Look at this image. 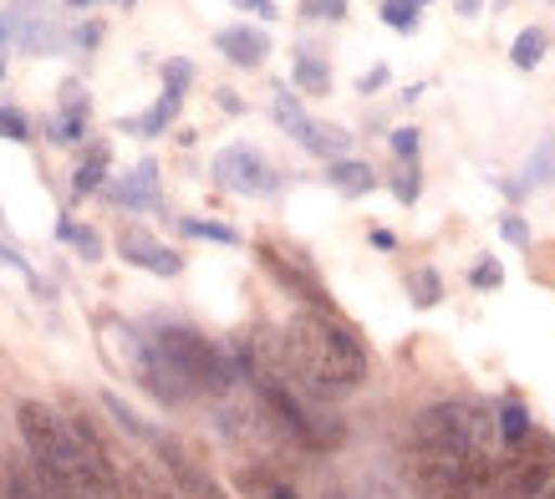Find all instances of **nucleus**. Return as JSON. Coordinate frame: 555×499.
I'll list each match as a JSON object with an SVG mask.
<instances>
[{
	"label": "nucleus",
	"mask_w": 555,
	"mask_h": 499,
	"mask_svg": "<svg viewBox=\"0 0 555 499\" xmlns=\"http://www.w3.org/2000/svg\"><path fill=\"white\" fill-rule=\"evenodd\" d=\"M21 444L31 453L36 479L51 489V499H122V479L98 428L77 418H56L47 402H16Z\"/></svg>",
	"instance_id": "1"
},
{
	"label": "nucleus",
	"mask_w": 555,
	"mask_h": 499,
	"mask_svg": "<svg viewBox=\"0 0 555 499\" xmlns=\"http://www.w3.org/2000/svg\"><path fill=\"white\" fill-rule=\"evenodd\" d=\"M281 351H286L296 387L317 402L341 398V393L362 387V378H367V347H362V336L347 321L332 317V311H301V317H291Z\"/></svg>",
	"instance_id": "2"
},
{
	"label": "nucleus",
	"mask_w": 555,
	"mask_h": 499,
	"mask_svg": "<svg viewBox=\"0 0 555 499\" xmlns=\"http://www.w3.org/2000/svg\"><path fill=\"white\" fill-rule=\"evenodd\" d=\"M494 413L474 398H443L423 408L413 423V444L428 453H459V459H485L494 438Z\"/></svg>",
	"instance_id": "3"
},
{
	"label": "nucleus",
	"mask_w": 555,
	"mask_h": 499,
	"mask_svg": "<svg viewBox=\"0 0 555 499\" xmlns=\"http://www.w3.org/2000/svg\"><path fill=\"white\" fill-rule=\"evenodd\" d=\"M255 393H260V402H266L270 413H275V423L301 444V449L311 453H332L347 438V428H341L337 418H326L317 408V398H306L296 383H286V378H270V372H255Z\"/></svg>",
	"instance_id": "4"
},
{
	"label": "nucleus",
	"mask_w": 555,
	"mask_h": 499,
	"mask_svg": "<svg viewBox=\"0 0 555 499\" xmlns=\"http://www.w3.org/2000/svg\"><path fill=\"white\" fill-rule=\"evenodd\" d=\"M489 484H500L494 459H459V453H428L418 449L413 459V489L418 499H479Z\"/></svg>",
	"instance_id": "5"
},
{
	"label": "nucleus",
	"mask_w": 555,
	"mask_h": 499,
	"mask_svg": "<svg viewBox=\"0 0 555 499\" xmlns=\"http://www.w3.org/2000/svg\"><path fill=\"white\" fill-rule=\"evenodd\" d=\"M275 123L286 128L296 143H301L306 153H317V158H326V164H341L347 158V149H352V138H347V128H337V123H317V117L301 113V102L291 98L286 87L275 92Z\"/></svg>",
	"instance_id": "6"
},
{
	"label": "nucleus",
	"mask_w": 555,
	"mask_h": 499,
	"mask_svg": "<svg viewBox=\"0 0 555 499\" xmlns=\"http://www.w3.org/2000/svg\"><path fill=\"white\" fill-rule=\"evenodd\" d=\"M215 179L224 183V189H235V194H250V200L275 194V168H270L255 149H245V143H235V149L219 153V158H215Z\"/></svg>",
	"instance_id": "7"
},
{
	"label": "nucleus",
	"mask_w": 555,
	"mask_h": 499,
	"mask_svg": "<svg viewBox=\"0 0 555 499\" xmlns=\"http://www.w3.org/2000/svg\"><path fill=\"white\" fill-rule=\"evenodd\" d=\"M500 495L505 499H540L551 495V459L540 453H515L500 464Z\"/></svg>",
	"instance_id": "8"
},
{
	"label": "nucleus",
	"mask_w": 555,
	"mask_h": 499,
	"mask_svg": "<svg viewBox=\"0 0 555 499\" xmlns=\"http://www.w3.org/2000/svg\"><path fill=\"white\" fill-rule=\"evenodd\" d=\"M153 449L164 453V469L173 474V489H179V499H224V489H219V484L209 479V474H204V469L194 464L189 453L173 449L169 438H153Z\"/></svg>",
	"instance_id": "9"
},
{
	"label": "nucleus",
	"mask_w": 555,
	"mask_h": 499,
	"mask_svg": "<svg viewBox=\"0 0 555 499\" xmlns=\"http://www.w3.org/2000/svg\"><path fill=\"white\" fill-rule=\"evenodd\" d=\"M118 250H122V260H128V266L153 270V276H179V270H184V260H179L169 245H158L149 230H122Z\"/></svg>",
	"instance_id": "10"
},
{
	"label": "nucleus",
	"mask_w": 555,
	"mask_h": 499,
	"mask_svg": "<svg viewBox=\"0 0 555 499\" xmlns=\"http://www.w3.org/2000/svg\"><path fill=\"white\" fill-rule=\"evenodd\" d=\"M219 56H230L235 67H260L270 56V36L255 31V26H224V31L215 36Z\"/></svg>",
	"instance_id": "11"
},
{
	"label": "nucleus",
	"mask_w": 555,
	"mask_h": 499,
	"mask_svg": "<svg viewBox=\"0 0 555 499\" xmlns=\"http://www.w3.org/2000/svg\"><path fill=\"white\" fill-rule=\"evenodd\" d=\"M107 200L122 204V209H153V204H158V164L143 158V164L133 168V179L107 183Z\"/></svg>",
	"instance_id": "12"
},
{
	"label": "nucleus",
	"mask_w": 555,
	"mask_h": 499,
	"mask_svg": "<svg viewBox=\"0 0 555 499\" xmlns=\"http://www.w3.org/2000/svg\"><path fill=\"white\" fill-rule=\"evenodd\" d=\"M260 260H266V270H270V276H275L281 285H286V291H296L301 300H311V311H326V291H321V285L311 281L301 266H286V255H281V250L260 245Z\"/></svg>",
	"instance_id": "13"
},
{
	"label": "nucleus",
	"mask_w": 555,
	"mask_h": 499,
	"mask_svg": "<svg viewBox=\"0 0 555 499\" xmlns=\"http://www.w3.org/2000/svg\"><path fill=\"white\" fill-rule=\"evenodd\" d=\"M179 107H184V82H164V98L153 102L138 123H122V128H133V133H143V138H158V133H169V123L179 117Z\"/></svg>",
	"instance_id": "14"
},
{
	"label": "nucleus",
	"mask_w": 555,
	"mask_h": 499,
	"mask_svg": "<svg viewBox=\"0 0 555 499\" xmlns=\"http://www.w3.org/2000/svg\"><path fill=\"white\" fill-rule=\"evenodd\" d=\"M0 489H5V499H51V489L36 479V469L16 464L11 453L0 459Z\"/></svg>",
	"instance_id": "15"
},
{
	"label": "nucleus",
	"mask_w": 555,
	"mask_h": 499,
	"mask_svg": "<svg viewBox=\"0 0 555 499\" xmlns=\"http://www.w3.org/2000/svg\"><path fill=\"white\" fill-rule=\"evenodd\" d=\"M494 428L505 438L509 449H525V438H530V413L520 408V398H505L494 408Z\"/></svg>",
	"instance_id": "16"
},
{
	"label": "nucleus",
	"mask_w": 555,
	"mask_h": 499,
	"mask_svg": "<svg viewBox=\"0 0 555 499\" xmlns=\"http://www.w3.org/2000/svg\"><path fill=\"white\" fill-rule=\"evenodd\" d=\"M332 183L357 200V194H372V189H377V174H372L367 164H357V158H341V164H332Z\"/></svg>",
	"instance_id": "17"
},
{
	"label": "nucleus",
	"mask_w": 555,
	"mask_h": 499,
	"mask_svg": "<svg viewBox=\"0 0 555 499\" xmlns=\"http://www.w3.org/2000/svg\"><path fill=\"white\" fill-rule=\"evenodd\" d=\"M102 183H107V143H92L87 164L72 174V189H77V194H98Z\"/></svg>",
	"instance_id": "18"
},
{
	"label": "nucleus",
	"mask_w": 555,
	"mask_h": 499,
	"mask_svg": "<svg viewBox=\"0 0 555 499\" xmlns=\"http://www.w3.org/2000/svg\"><path fill=\"white\" fill-rule=\"evenodd\" d=\"M291 77H296V87H301V92H311V98H326V92H332V72L321 67L317 56H296Z\"/></svg>",
	"instance_id": "19"
},
{
	"label": "nucleus",
	"mask_w": 555,
	"mask_h": 499,
	"mask_svg": "<svg viewBox=\"0 0 555 499\" xmlns=\"http://www.w3.org/2000/svg\"><path fill=\"white\" fill-rule=\"evenodd\" d=\"M540 56H545V31H540V26H525V31L515 36V47H509V62L520 72H530V67H540Z\"/></svg>",
	"instance_id": "20"
},
{
	"label": "nucleus",
	"mask_w": 555,
	"mask_h": 499,
	"mask_svg": "<svg viewBox=\"0 0 555 499\" xmlns=\"http://www.w3.org/2000/svg\"><path fill=\"white\" fill-rule=\"evenodd\" d=\"M383 21L392 31H413L418 26V5L413 0H383Z\"/></svg>",
	"instance_id": "21"
},
{
	"label": "nucleus",
	"mask_w": 555,
	"mask_h": 499,
	"mask_svg": "<svg viewBox=\"0 0 555 499\" xmlns=\"http://www.w3.org/2000/svg\"><path fill=\"white\" fill-rule=\"evenodd\" d=\"M184 225V234H194V240H215V245H240V234L230 230V225H204V219H179Z\"/></svg>",
	"instance_id": "22"
},
{
	"label": "nucleus",
	"mask_w": 555,
	"mask_h": 499,
	"mask_svg": "<svg viewBox=\"0 0 555 499\" xmlns=\"http://www.w3.org/2000/svg\"><path fill=\"white\" fill-rule=\"evenodd\" d=\"M296 11L306 21H341L347 16V0H296Z\"/></svg>",
	"instance_id": "23"
},
{
	"label": "nucleus",
	"mask_w": 555,
	"mask_h": 499,
	"mask_svg": "<svg viewBox=\"0 0 555 499\" xmlns=\"http://www.w3.org/2000/svg\"><path fill=\"white\" fill-rule=\"evenodd\" d=\"M62 240H72V245L82 250L87 260H102V240L92 230H77V225H72V219H62Z\"/></svg>",
	"instance_id": "24"
},
{
	"label": "nucleus",
	"mask_w": 555,
	"mask_h": 499,
	"mask_svg": "<svg viewBox=\"0 0 555 499\" xmlns=\"http://www.w3.org/2000/svg\"><path fill=\"white\" fill-rule=\"evenodd\" d=\"M408 291H413V300H418V306H434V300L443 296V285H438L434 270H418V276L408 281Z\"/></svg>",
	"instance_id": "25"
},
{
	"label": "nucleus",
	"mask_w": 555,
	"mask_h": 499,
	"mask_svg": "<svg viewBox=\"0 0 555 499\" xmlns=\"http://www.w3.org/2000/svg\"><path fill=\"white\" fill-rule=\"evenodd\" d=\"M392 153H398L403 164H413V158H418V128H398V133H392Z\"/></svg>",
	"instance_id": "26"
},
{
	"label": "nucleus",
	"mask_w": 555,
	"mask_h": 499,
	"mask_svg": "<svg viewBox=\"0 0 555 499\" xmlns=\"http://www.w3.org/2000/svg\"><path fill=\"white\" fill-rule=\"evenodd\" d=\"M540 174H551V183H555V143H545V149L530 158V183H545Z\"/></svg>",
	"instance_id": "27"
},
{
	"label": "nucleus",
	"mask_w": 555,
	"mask_h": 499,
	"mask_svg": "<svg viewBox=\"0 0 555 499\" xmlns=\"http://www.w3.org/2000/svg\"><path fill=\"white\" fill-rule=\"evenodd\" d=\"M133 484H138V499H179V489L149 479V474H133Z\"/></svg>",
	"instance_id": "28"
},
{
	"label": "nucleus",
	"mask_w": 555,
	"mask_h": 499,
	"mask_svg": "<svg viewBox=\"0 0 555 499\" xmlns=\"http://www.w3.org/2000/svg\"><path fill=\"white\" fill-rule=\"evenodd\" d=\"M392 194H398V200H403V204H413V200H418V168H403V174L392 179Z\"/></svg>",
	"instance_id": "29"
},
{
	"label": "nucleus",
	"mask_w": 555,
	"mask_h": 499,
	"mask_svg": "<svg viewBox=\"0 0 555 499\" xmlns=\"http://www.w3.org/2000/svg\"><path fill=\"white\" fill-rule=\"evenodd\" d=\"M0 133L16 138V143H26V138H31V128H26V117H21V113H0Z\"/></svg>",
	"instance_id": "30"
},
{
	"label": "nucleus",
	"mask_w": 555,
	"mask_h": 499,
	"mask_svg": "<svg viewBox=\"0 0 555 499\" xmlns=\"http://www.w3.org/2000/svg\"><path fill=\"white\" fill-rule=\"evenodd\" d=\"M500 234H505L509 245H530V230L520 225V215H505V219H500Z\"/></svg>",
	"instance_id": "31"
},
{
	"label": "nucleus",
	"mask_w": 555,
	"mask_h": 499,
	"mask_svg": "<svg viewBox=\"0 0 555 499\" xmlns=\"http://www.w3.org/2000/svg\"><path fill=\"white\" fill-rule=\"evenodd\" d=\"M235 11H245V16H260V21H270V16H275V0H235Z\"/></svg>",
	"instance_id": "32"
},
{
	"label": "nucleus",
	"mask_w": 555,
	"mask_h": 499,
	"mask_svg": "<svg viewBox=\"0 0 555 499\" xmlns=\"http://www.w3.org/2000/svg\"><path fill=\"white\" fill-rule=\"evenodd\" d=\"M164 82H194V67L189 62H164Z\"/></svg>",
	"instance_id": "33"
},
{
	"label": "nucleus",
	"mask_w": 555,
	"mask_h": 499,
	"mask_svg": "<svg viewBox=\"0 0 555 499\" xmlns=\"http://www.w3.org/2000/svg\"><path fill=\"white\" fill-rule=\"evenodd\" d=\"M357 87H362V92H377V87H387V67H372V72H367V77H362V82H357Z\"/></svg>",
	"instance_id": "34"
},
{
	"label": "nucleus",
	"mask_w": 555,
	"mask_h": 499,
	"mask_svg": "<svg viewBox=\"0 0 555 499\" xmlns=\"http://www.w3.org/2000/svg\"><path fill=\"white\" fill-rule=\"evenodd\" d=\"M474 285H500V266H474Z\"/></svg>",
	"instance_id": "35"
},
{
	"label": "nucleus",
	"mask_w": 555,
	"mask_h": 499,
	"mask_svg": "<svg viewBox=\"0 0 555 499\" xmlns=\"http://www.w3.org/2000/svg\"><path fill=\"white\" fill-rule=\"evenodd\" d=\"M266 499H301L296 489H286V484H266Z\"/></svg>",
	"instance_id": "36"
},
{
	"label": "nucleus",
	"mask_w": 555,
	"mask_h": 499,
	"mask_svg": "<svg viewBox=\"0 0 555 499\" xmlns=\"http://www.w3.org/2000/svg\"><path fill=\"white\" fill-rule=\"evenodd\" d=\"M459 5V16H474V11H479V0H454Z\"/></svg>",
	"instance_id": "37"
},
{
	"label": "nucleus",
	"mask_w": 555,
	"mask_h": 499,
	"mask_svg": "<svg viewBox=\"0 0 555 499\" xmlns=\"http://www.w3.org/2000/svg\"><path fill=\"white\" fill-rule=\"evenodd\" d=\"M67 5L72 11H82V5H98V0H67Z\"/></svg>",
	"instance_id": "38"
},
{
	"label": "nucleus",
	"mask_w": 555,
	"mask_h": 499,
	"mask_svg": "<svg viewBox=\"0 0 555 499\" xmlns=\"http://www.w3.org/2000/svg\"><path fill=\"white\" fill-rule=\"evenodd\" d=\"M540 499H555V489H551V495H540Z\"/></svg>",
	"instance_id": "39"
},
{
	"label": "nucleus",
	"mask_w": 555,
	"mask_h": 499,
	"mask_svg": "<svg viewBox=\"0 0 555 499\" xmlns=\"http://www.w3.org/2000/svg\"><path fill=\"white\" fill-rule=\"evenodd\" d=\"M413 5H428V0H413Z\"/></svg>",
	"instance_id": "40"
},
{
	"label": "nucleus",
	"mask_w": 555,
	"mask_h": 499,
	"mask_svg": "<svg viewBox=\"0 0 555 499\" xmlns=\"http://www.w3.org/2000/svg\"><path fill=\"white\" fill-rule=\"evenodd\" d=\"M0 77H5V62H0Z\"/></svg>",
	"instance_id": "41"
},
{
	"label": "nucleus",
	"mask_w": 555,
	"mask_h": 499,
	"mask_svg": "<svg viewBox=\"0 0 555 499\" xmlns=\"http://www.w3.org/2000/svg\"><path fill=\"white\" fill-rule=\"evenodd\" d=\"M118 5H128V0H118Z\"/></svg>",
	"instance_id": "42"
}]
</instances>
